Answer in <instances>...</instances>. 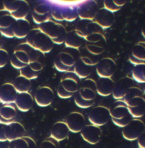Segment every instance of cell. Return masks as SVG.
Wrapping results in <instances>:
<instances>
[{"label": "cell", "mask_w": 145, "mask_h": 148, "mask_svg": "<svg viewBox=\"0 0 145 148\" xmlns=\"http://www.w3.org/2000/svg\"><path fill=\"white\" fill-rule=\"evenodd\" d=\"M96 83L93 79L88 78L81 83L75 94L74 102L81 108H86L93 106L96 97Z\"/></svg>", "instance_id": "cell-1"}, {"label": "cell", "mask_w": 145, "mask_h": 148, "mask_svg": "<svg viewBox=\"0 0 145 148\" xmlns=\"http://www.w3.org/2000/svg\"><path fill=\"white\" fill-rule=\"evenodd\" d=\"M133 118L142 117L145 114V95L138 87L131 88L123 98Z\"/></svg>", "instance_id": "cell-2"}, {"label": "cell", "mask_w": 145, "mask_h": 148, "mask_svg": "<svg viewBox=\"0 0 145 148\" xmlns=\"http://www.w3.org/2000/svg\"><path fill=\"white\" fill-rule=\"evenodd\" d=\"M81 79L74 71H69L63 74L57 88V93L59 97L67 99L71 97L79 89Z\"/></svg>", "instance_id": "cell-3"}, {"label": "cell", "mask_w": 145, "mask_h": 148, "mask_svg": "<svg viewBox=\"0 0 145 148\" xmlns=\"http://www.w3.org/2000/svg\"><path fill=\"white\" fill-rule=\"evenodd\" d=\"M26 42L35 50L44 54L49 53L53 49L54 45L51 38L38 28L30 30L26 37Z\"/></svg>", "instance_id": "cell-4"}, {"label": "cell", "mask_w": 145, "mask_h": 148, "mask_svg": "<svg viewBox=\"0 0 145 148\" xmlns=\"http://www.w3.org/2000/svg\"><path fill=\"white\" fill-rule=\"evenodd\" d=\"M110 116L114 123L120 127H124L134 119L124 100L115 101L110 109Z\"/></svg>", "instance_id": "cell-5"}, {"label": "cell", "mask_w": 145, "mask_h": 148, "mask_svg": "<svg viewBox=\"0 0 145 148\" xmlns=\"http://www.w3.org/2000/svg\"><path fill=\"white\" fill-rule=\"evenodd\" d=\"M145 131L144 123L140 119L134 118L123 127L122 133L125 139L133 141L138 140Z\"/></svg>", "instance_id": "cell-6"}, {"label": "cell", "mask_w": 145, "mask_h": 148, "mask_svg": "<svg viewBox=\"0 0 145 148\" xmlns=\"http://www.w3.org/2000/svg\"><path fill=\"white\" fill-rule=\"evenodd\" d=\"M111 118L109 109L104 106L93 108L89 114L88 119L92 124L100 126L106 124Z\"/></svg>", "instance_id": "cell-7"}, {"label": "cell", "mask_w": 145, "mask_h": 148, "mask_svg": "<svg viewBox=\"0 0 145 148\" xmlns=\"http://www.w3.org/2000/svg\"><path fill=\"white\" fill-rule=\"evenodd\" d=\"M82 1H57L61 6V13L64 20L72 22L79 17L78 7Z\"/></svg>", "instance_id": "cell-8"}, {"label": "cell", "mask_w": 145, "mask_h": 148, "mask_svg": "<svg viewBox=\"0 0 145 148\" xmlns=\"http://www.w3.org/2000/svg\"><path fill=\"white\" fill-rule=\"evenodd\" d=\"M38 28L51 40L67 34L65 27L62 24L51 20L38 25Z\"/></svg>", "instance_id": "cell-9"}, {"label": "cell", "mask_w": 145, "mask_h": 148, "mask_svg": "<svg viewBox=\"0 0 145 148\" xmlns=\"http://www.w3.org/2000/svg\"><path fill=\"white\" fill-rule=\"evenodd\" d=\"M32 17L34 22L38 25L51 20L52 18L51 5L49 1L36 5L33 11Z\"/></svg>", "instance_id": "cell-10"}, {"label": "cell", "mask_w": 145, "mask_h": 148, "mask_svg": "<svg viewBox=\"0 0 145 148\" xmlns=\"http://www.w3.org/2000/svg\"><path fill=\"white\" fill-rule=\"evenodd\" d=\"M99 9L98 3L96 1H82L78 7L79 17L80 19L93 20Z\"/></svg>", "instance_id": "cell-11"}, {"label": "cell", "mask_w": 145, "mask_h": 148, "mask_svg": "<svg viewBox=\"0 0 145 148\" xmlns=\"http://www.w3.org/2000/svg\"><path fill=\"white\" fill-rule=\"evenodd\" d=\"M134 79L129 77H123L115 82L113 90V97L115 99H123L129 90L134 86Z\"/></svg>", "instance_id": "cell-12"}, {"label": "cell", "mask_w": 145, "mask_h": 148, "mask_svg": "<svg viewBox=\"0 0 145 148\" xmlns=\"http://www.w3.org/2000/svg\"><path fill=\"white\" fill-rule=\"evenodd\" d=\"M82 138L85 141L95 145L100 141L102 137V131L100 126L95 125H86L80 132Z\"/></svg>", "instance_id": "cell-13"}, {"label": "cell", "mask_w": 145, "mask_h": 148, "mask_svg": "<svg viewBox=\"0 0 145 148\" xmlns=\"http://www.w3.org/2000/svg\"><path fill=\"white\" fill-rule=\"evenodd\" d=\"M116 68L114 60L110 57H105L98 61L96 70L100 77L111 78L114 75Z\"/></svg>", "instance_id": "cell-14"}, {"label": "cell", "mask_w": 145, "mask_h": 148, "mask_svg": "<svg viewBox=\"0 0 145 148\" xmlns=\"http://www.w3.org/2000/svg\"><path fill=\"white\" fill-rule=\"evenodd\" d=\"M34 98L38 106L45 107L52 103L55 98V93L49 87L42 86L36 90Z\"/></svg>", "instance_id": "cell-15"}, {"label": "cell", "mask_w": 145, "mask_h": 148, "mask_svg": "<svg viewBox=\"0 0 145 148\" xmlns=\"http://www.w3.org/2000/svg\"><path fill=\"white\" fill-rule=\"evenodd\" d=\"M70 132L74 133L80 132L86 125V119L81 113L74 112L70 113L65 121Z\"/></svg>", "instance_id": "cell-16"}, {"label": "cell", "mask_w": 145, "mask_h": 148, "mask_svg": "<svg viewBox=\"0 0 145 148\" xmlns=\"http://www.w3.org/2000/svg\"><path fill=\"white\" fill-rule=\"evenodd\" d=\"M84 39L88 42L95 43L105 40L106 38L103 29L94 21L90 20L87 27L86 37Z\"/></svg>", "instance_id": "cell-17"}, {"label": "cell", "mask_w": 145, "mask_h": 148, "mask_svg": "<svg viewBox=\"0 0 145 148\" xmlns=\"http://www.w3.org/2000/svg\"><path fill=\"white\" fill-rule=\"evenodd\" d=\"M26 133L25 128L19 122L14 121L6 124L5 129V136L7 140L10 142L24 137Z\"/></svg>", "instance_id": "cell-18"}, {"label": "cell", "mask_w": 145, "mask_h": 148, "mask_svg": "<svg viewBox=\"0 0 145 148\" xmlns=\"http://www.w3.org/2000/svg\"><path fill=\"white\" fill-rule=\"evenodd\" d=\"M114 20V13L109 11L105 8H99L93 20L103 29L110 27L113 25Z\"/></svg>", "instance_id": "cell-19"}, {"label": "cell", "mask_w": 145, "mask_h": 148, "mask_svg": "<svg viewBox=\"0 0 145 148\" xmlns=\"http://www.w3.org/2000/svg\"><path fill=\"white\" fill-rule=\"evenodd\" d=\"M18 94L11 83H4L0 87V100L3 103H15Z\"/></svg>", "instance_id": "cell-20"}, {"label": "cell", "mask_w": 145, "mask_h": 148, "mask_svg": "<svg viewBox=\"0 0 145 148\" xmlns=\"http://www.w3.org/2000/svg\"><path fill=\"white\" fill-rule=\"evenodd\" d=\"M129 59L135 65L145 63V42H139L133 47Z\"/></svg>", "instance_id": "cell-21"}, {"label": "cell", "mask_w": 145, "mask_h": 148, "mask_svg": "<svg viewBox=\"0 0 145 148\" xmlns=\"http://www.w3.org/2000/svg\"><path fill=\"white\" fill-rule=\"evenodd\" d=\"M70 132V130L65 122H57L51 127V137L58 142L61 141L67 138Z\"/></svg>", "instance_id": "cell-22"}, {"label": "cell", "mask_w": 145, "mask_h": 148, "mask_svg": "<svg viewBox=\"0 0 145 148\" xmlns=\"http://www.w3.org/2000/svg\"><path fill=\"white\" fill-rule=\"evenodd\" d=\"M96 83L97 93L98 95L103 97L112 95L115 82L111 78L100 77Z\"/></svg>", "instance_id": "cell-23"}, {"label": "cell", "mask_w": 145, "mask_h": 148, "mask_svg": "<svg viewBox=\"0 0 145 148\" xmlns=\"http://www.w3.org/2000/svg\"><path fill=\"white\" fill-rule=\"evenodd\" d=\"M15 103L20 111L28 112L33 106V97L28 92L18 93Z\"/></svg>", "instance_id": "cell-24"}, {"label": "cell", "mask_w": 145, "mask_h": 148, "mask_svg": "<svg viewBox=\"0 0 145 148\" xmlns=\"http://www.w3.org/2000/svg\"><path fill=\"white\" fill-rule=\"evenodd\" d=\"M14 36L21 39L26 37L30 32V24L26 19L16 20L12 25Z\"/></svg>", "instance_id": "cell-25"}, {"label": "cell", "mask_w": 145, "mask_h": 148, "mask_svg": "<svg viewBox=\"0 0 145 148\" xmlns=\"http://www.w3.org/2000/svg\"><path fill=\"white\" fill-rule=\"evenodd\" d=\"M17 115L15 107L10 105H5L0 108V123L8 124L14 122Z\"/></svg>", "instance_id": "cell-26"}, {"label": "cell", "mask_w": 145, "mask_h": 148, "mask_svg": "<svg viewBox=\"0 0 145 148\" xmlns=\"http://www.w3.org/2000/svg\"><path fill=\"white\" fill-rule=\"evenodd\" d=\"M15 51H21L26 53L29 58L30 63L36 62L45 54L30 46L26 42L19 45Z\"/></svg>", "instance_id": "cell-27"}, {"label": "cell", "mask_w": 145, "mask_h": 148, "mask_svg": "<svg viewBox=\"0 0 145 148\" xmlns=\"http://www.w3.org/2000/svg\"><path fill=\"white\" fill-rule=\"evenodd\" d=\"M8 148H36V144L32 138L24 136L10 142Z\"/></svg>", "instance_id": "cell-28"}, {"label": "cell", "mask_w": 145, "mask_h": 148, "mask_svg": "<svg viewBox=\"0 0 145 148\" xmlns=\"http://www.w3.org/2000/svg\"><path fill=\"white\" fill-rule=\"evenodd\" d=\"M84 38L78 36L75 31L68 32L67 34L65 44L66 47L78 50L83 44Z\"/></svg>", "instance_id": "cell-29"}, {"label": "cell", "mask_w": 145, "mask_h": 148, "mask_svg": "<svg viewBox=\"0 0 145 148\" xmlns=\"http://www.w3.org/2000/svg\"><path fill=\"white\" fill-rule=\"evenodd\" d=\"M12 85L18 93L28 92L32 86L31 80L20 75L15 79Z\"/></svg>", "instance_id": "cell-30"}, {"label": "cell", "mask_w": 145, "mask_h": 148, "mask_svg": "<svg viewBox=\"0 0 145 148\" xmlns=\"http://www.w3.org/2000/svg\"><path fill=\"white\" fill-rule=\"evenodd\" d=\"M92 66H89L84 64L79 59L74 66V72L80 79H84L88 77L92 73Z\"/></svg>", "instance_id": "cell-31"}, {"label": "cell", "mask_w": 145, "mask_h": 148, "mask_svg": "<svg viewBox=\"0 0 145 148\" xmlns=\"http://www.w3.org/2000/svg\"><path fill=\"white\" fill-rule=\"evenodd\" d=\"M57 56L61 62L66 67L70 69L74 66L76 63L79 60H76L74 53L69 50L62 51Z\"/></svg>", "instance_id": "cell-32"}, {"label": "cell", "mask_w": 145, "mask_h": 148, "mask_svg": "<svg viewBox=\"0 0 145 148\" xmlns=\"http://www.w3.org/2000/svg\"><path fill=\"white\" fill-rule=\"evenodd\" d=\"M107 44V40H102L97 42L91 43L87 42L85 47L89 53L93 55H100L104 52Z\"/></svg>", "instance_id": "cell-33"}, {"label": "cell", "mask_w": 145, "mask_h": 148, "mask_svg": "<svg viewBox=\"0 0 145 148\" xmlns=\"http://www.w3.org/2000/svg\"><path fill=\"white\" fill-rule=\"evenodd\" d=\"M132 78L140 83H145V63L135 65L132 70Z\"/></svg>", "instance_id": "cell-34"}, {"label": "cell", "mask_w": 145, "mask_h": 148, "mask_svg": "<svg viewBox=\"0 0 145 148\" xmlns=\"http://www.w3.org/2000/svg\"><path fill=\"white\" fill-rule=\"evenodd\" d=\"M29 11V4L26 1H23L21 6L18 10L11 13V15L16 20L24 19L27 16Z\"/></svg>", "instance_id": "cell-35"}, {"label": "cell", "mask_w": 145, "mask_h": 148, "mask_svg": "<svg viewBox=\"0 0 145 148\" xmlns=\"http://www.w3.org/2000/svg\"><path fill=\"white\" fill-rule=\"evenodd\" d=\"M16 20L7 11L0 10V28H7L13 25Z\"/></svg>", "instance_id": "cell-36"}, {"label": "cell", "mask_w": 145, "mask_h": 148, "mask_svg": "<svg viewBox=\"0 0 145 148\" xmlns=\"http://www.w3.org/2000/svg\"><path fill=\"white\" fill-rule=\"evenodd\" d=\"M90 21L88 20L80 19L76 26L75 29L76 33L78 36L84 39L86 37L87 27Z\"/></svg>", "instance_id": "cell-37"}, {"label": "cell", "mask_w": 145, "mask_h": 148, "mask_svg": "<svg viewBox=\"0 0 145 148\" xmlns=\"http://www.w3.org/2000/svg\"><path fill=\"white\" fill-rule=\"evenodd\" d=\"M23 1H4L3 3V10L11 13L17 10L21 6Z\"/></svg>", "instance_id": "cell-38"}, {"label": "cell", "mask_w": 145, "mask_h": 148, "mask_svg": "<svg viewBox=\"0 0 145 148\" xmlns=\"http://www.w3.org/2000/svg\"><path fill=\"white\" fill-rule=\"evenodd\" d=\"M20 75L28 79L32 80L38 77L40 73L32 69L28 64L20 70Z\"/></svg>", "instance_id": "cell-39"}, {"label": "cell", "mask_w": 145, "mask_h": 148, "mask_svg": "<svg viewBox=\"0 0 145 148\" xmlns=\"http://www.w3.org/2000/svg\"><path fill=\"white\" fill-rule=\"evenodd\" d=\"M58 143L50 136L42 141L39 148H58Z\"/></svg>", "instance_id": "cell-40"}, {"label": "cell", "mask_w": 145, "mask_h": 148, "mask_svg": "<svg viewBox=\"0 0 145 148\" xmlns=\"http://www.w3.org/2000/svg\"><path fill=\"white\" fill-rule=\"evenodd\" d=\"M80 59L84 64L89 66H93L96 65L99 60H97L94 57L90 56L89 55H82Z\"/></svg>", "instance_id": "cell-41"}, {"label": "cell", "mask_w": 145, "mask_h": 148, "mask_svg": "<svg viewBox=\"0 0 145 148\" xmlns=\"http://www.w3.org/2000/svg\"><path fill=\"white\" fill-rule=\"evenodd\" d=\"M13 53L19 60L23 63L26 64H28L30 63L29 57L24 52L21 51H15Z\"/></svg>", "instance_id": "cell-42"}, {"label": "cell", "mask_w": 145, "mask_h": 148, "mask_svg": "<svg viewBox=\"0 0 145 148\" xmlns=\"http://www.w3.org/2000/svg\"><path fill=\"white\" fill-rule=\"evenodd\" d=\"M104 8L113 13L118 11L121 8L114 3L113 0H105L104 1Z\"/></svg>", "instance_id": "cell-43"}, {"label": "cell", "mask_w": 145, "mask_h": 148, "mask_svg": "<svg viewBox=\"0 0 145 148\" xmlns=\"http://www.w3.org/2000/svg\"><path fill=\"white\" fill-rule=\"evenodd\" d=\"M9 54L7 51L3 49H0V68L4 67L9 60Z\"/></svg>", "instance_id": "cell-44"}, {"label": "cell", "mask_w": 145, "mask_h": 148, "mask_svg": "<svg viewBox=\"0 0 145 148\" xmlns=\"http://www.w3.org/2000/svg\"><path fill=\"white\" fill-rule=\"evenodd\" d=\"M11 64L15 69H21L22 68L26 66L28 64H26L20 62L13 53L10 59Z\"/></svg>", "instance_id": "cell-45"}, {"label": "cell", "mask_w": 145, "mask_h": 148, "mask_svg": "<svg viewBox=\"0 0 145 148\" xmlns=\"http://www.w3.org/2000/svg\"><path fill=\"white\" fill-rule=\"evenodd\" d=\"M54 65L56 69L59 71L66 72L70 71V69L66 67L61 62L58 56H57V57L55 58V62H54Z\"/></svg>", "instance_id": "cell-46"}, {"label": "cell", "mask_w": 145, "mask_h": 148, "mask_svg": "<svg viewBox=\"0 0 145 148\" xmlns=\"http://www.w3.org/2000/svg\"><path fill=\"white\" fill-rule=\"evenodd\" d=\"M12 25L8 27L0 28V33L1 35L8 38H12L14 37L15 36L12 29Z\"/></svg>", "instance_id": "cell-47"}, {"label": "cell", "mask_w": 145, "mask_h": 148, "mask_svg": "<svg viewBox=\"0 0 145 148\" xmlns=\"http://www.w3.org/2000/svg\"><path fill=\"white\" fill-rule=\"evenodd\" d=\"M6 124L0 123V141L7 140L5 134V129Z\"/></svg>", "instance_id": "cell-48"}, {"label": "cell", "mask_w": 145, "mask_h": 148, "mask_svg": "<svg viewBox=\"0 0 145 148\" xmlns=\"http://www.w3.org/2000/svg\"><path fill=\"white\" fill-rule=\"evenodd\" d=\"M67 34L61 35L60 36L57 38L52 39V42H53L54 43L57 44V45H61V44H63V43H65L66 37Z\"/></svg>", "instance_id": "cell-49"}, {"label": "cell", "mask_w": 145, "mask_h": 148, "mask_svg": "<svg viewBox=\"0 0 145 148\" xmlns=\"http://www.w3.org/2000/svg\"><path fill=\"white\" fill-rule=\"evenodd\" d=\"M138 142L140 147L145 148V131L138 139Z\"/></svg>", "instance_id": "cell-50"}, {"label": "cell", "mask_w": 145, "mask_h": 148, "mask_svg": "<svg viewBox=\"0 0 145 148\" xmlns=\"http://www.w3.org/2000/svg\"><path fill=\"white\" fill-rule=\"evenodd\" d=\"M113 1L116 6L121 8L125 5L126 3V1L125 0H113Z\"/></svg>", "instance_id": "cell-51"}, {"label": "cell", "mask_w": 145, "mask_h": 148, "mask_svg": "<svg viewBox=\"0 0 145 148\" xmlns=\"http://www.w3.org/2000/svg\"><path fill=\"white\" fill-rule=\"evenodd\" d=\"M142 34L145 38V23L142 28Z\"/></svg>", "instance_id": "cell-52"}, {"label": "cell", "mask_w": 145, "mask_h": 148, "mask_svg": "<svg viewBox=\"0 0 145 148\" xmlns=\"http://www.w3.org/2000/svg\"><path fill=\"white\" fill-rule=\"evenodd\" d=\"M3 45V40L2 38L1 35L0 36V49H1V47Z\"/></svg>", "instance_id": "cell-53"}, {"label": "cell", "mask_w": 145, "mask_h": 148, "mask_svg": "<svg viewBox=\"0 0 145 148\" xmlns=\"http://www.w3.org/2000/svg\"><path fill=\"white\" fill-rule=\"evenodd\" d=\"M143 91H144V93L145 95V84L144 86V88H143Z\"/></svg>", "instance_id": "cell-54"}, {"label": "cell", "mask_w": 145, "mask_h": 148, "mask_svg": "<svg viewBox=\"0 0 145 148\" xmlns=\"http://www.w3.org/2000/svg\"><path fill=\"white\" fill-rule=\"evenodd\" d=\"M2 103H2L1 101L0 100V108H1V107L2 106Z\"/></svg>", "instance_id": "cell-55"}, {"label": "cell", "mask_w": 145, "mask_h": 148, "mask_svg": "<svg viewBox=\"0 0 145 148\" xmlns=\"http://www.w3.org/2000/svg\"><path fill=\"white\" fill-rule=\"evenodd\" d=\"M1 33H0V36H1Z\"/></svg>", "instance_id": "cell-56"}, {"label": "cell", "mask_w": 145, "mask_h": 148, "mask_svg": "<svg viewBox=\"0 0 145 148\" xmlns=\"http://www.w3.org/2000/svg\"><path fill=\"white\" fill-rule=\"evenodd\" d=\"M138 148H140V147H139Z\"/></svg>", "instance_id": "cell-57"}]
</instances>
